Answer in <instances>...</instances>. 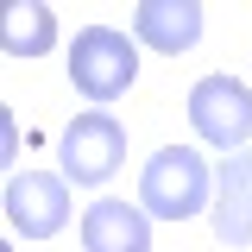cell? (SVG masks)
Returning <instances> with one entry per match:
<instances>
[{"mask_svg":"<svg viewBox=\"0 0 252 252\" xmlns=\"http://www.w3.org/2000/svg\"><path fill=\"white\" fill-rule=\"evenodd\" d=\"M139 202L158 220H189V215H202L215 202V170L189 145H164V152H152L145 177H139Z\"/></svg>","mask_w":252,"mask_h":252,"instance_id":"6da1fadb","label":"cell"},{"mask_svg":"<svg viewBox=\"0 0 252 252\" xmlns=\"http://www.w3.org/2000/svg\"><path fill=\"white\" fill-rule=\"evenodd\" d=\"M139 76V44L114 26H82L69 44V89L82 101H120Z\"/></svg>","mask_w":252,"mask_h":252,"instance_id":"7a4b0ae2","label":"cell"},{"mask_svg":"<svg viewBox=\"0 0 252 252\" xmlns=\"http://www.w3.org/2000/svg\"><path fill=\"white\" fill-rule=\"evenodd\" d=\"M189 126H195L202 145H215L227 158L246 152V139H252V89L233 82V76H202L189 89Z\"/></svg>","mask_w":252,"mask_h":252,"instance_id":"3957f363","label":"cell"},{"mask_svg":"<svg viewBox=\"0 0 252 252\" xmlns=\"http://www.w3.org/2000/svg\"><path fill=\"white\" fill-rule=\"evenodd\" d=\"M63 170L69 183H107L114 170H120L126 158V126L107 114V107H89V114H76V120L63 126Z\"/></svg>","mask_w":252,"mask_h":252,"instance_id":"277c9868","label":"cell"},{"mask_svg":"<svg viewBox=\"0 0 252 252\" xmlns=\"http://www.w3.org/2000/svg\"><path fill=\"white\" fill-rule=\"evenodd\" d=\"M6 220H13V233H26V240L63 233V227H69V177H51V170L6 177Z\"/></svg>","mask_w":252,"mask_h":252,"instance_id":"5b68a950","label":"cell"},{"mask_svg":"<svg viewBox=\"0 0 252 252\" xmlns=\"http://www.w3.org/2000/svg\"><path fill=\"white\" fill-rule=\"evenodd\" d=\"M208 220H215V240H220V246H252V152L220 158Z\"/></svg>","mask_w":252,"mask_h":252,"instance_id":"8992f818","label":"cell"},{"mask_svg":"<svg viewBox=\"0 0 252 252\" xmlns=\"http://www.w3.org/2000/svg\"><path fill=\"white\" fill-rule=\"evenodd\" d=\"M132 38H139L145 51L183 57V51H195V38H202V6H195V0H139Z\"/></svg>","mask_w":252,"mask_h":252,"instance_id":"52a82bcc","label":"cell"},{"mask_svg":"<svg viewBox=\"0 0 252 252\" xmlns=\"http://www.w3.org/2000/svg\"><path fill=\"white\" fill-rule=\"evenodd\" d=\"M82 252H152V220L132 202H89L82 208Z\"/></svg>","mask_w":252,"mask_h":252,"instance_id":"ba28073f","label":"cell"},{"mask_svg":"<svg viewBox=\"0 0 252 252\" xmlns=\"http://www.w3.org/2000/svg\"><path fill=\"white\" fill-rule=\"evenodd\" d=\"M51 44H57V13L44 0H13L6 19H0V51L32 63V57H44Z\"/></svg>","mask_w":252,"mask_h":252,"instance_id":"9c48e42d","label":"cell"}]
</instances>
